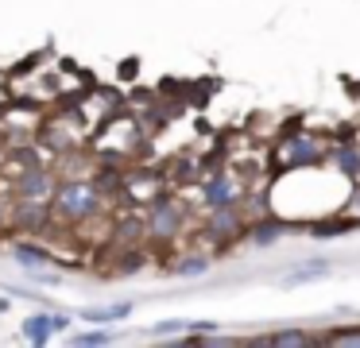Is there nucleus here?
Masks as SVG:
<instances>
[{"instance_id": "14", "label": "nucleus", "mask_w": 360, "mask_h": 348, "mask_svg": "<svg viewBox=\"0 0 360 348\" xmlns=\"http://www.w3.org/2000/svg\"><path fill=\"white\" fill-rule=\"evenodd\" d=\"M20 329H24V340H27V344H47V340L58 333V329H55V314H47V309H43V314H32L24 325H20Z\"/></svg>"}, {"instance_id": "21", "label": "nucleus", "mask_w": 360, "mask_h": 348, "mask_svg": "<svg viewBox=\"0 0 360 348\" xmlns=\"http://www.w3.org/2000/svg\"><path fill=\"white\" fill-rule=\"evenodd\" d=\"M27 278H32L35 286H58V283H63V275L51 271V267H32V271H27Z\"/></svg>"}, {"instance_id": "20", "label": "nucleus", "mask_w": 360, "mask_h": 348, "mask_svg": "<svg viewBox=\"0 0 360 348\" xmlns=\"http://www.w3.org/2000/svg\"><path fill=\"white\" fill-rule=\"evenodd\" d=\"M321 344H360V329H333V333H321Z\"/></svg>"}, {"instance_id": "16", "label": "nucleus", "mask_w": 360, "mask_h": 348, "mask_svg": "<svg viewBox=\"0 0 360 348\" xmlns=\"http://www.w3.org/2000/svg\"><path fill=\"white\" fill-rule=\"evenodd\" d=\"M132 314V302H117V306H86L82 309V317L94 325H112V321H124V317Z\"/></svg>"}, {"instance_id": "6", "label": "nucleus", "mask_w": 360, "mask_h": 348, "mask_svg": "<svg viewBox=\"0 0 360 348\" xmlns=\"http://www.w3.org/2000/svg\"><path fill=\"white\" fill-rule=\"evenodd\" d=\"M58 182H63V178H58L55 170L35 162V167H24L20 174L8 178V193L16 201H51L58 190Z\"/></svg>"}, {"instance_id": "10", "label": "nucleus", "mask_w": 360, "mask_h": 348, "mask_svg": "<svg viewBox=\"0 0 360 348\" xmlns=\"http://www.w3.org/2000/svg\"><path fill=\"white\" fill-rule=\"evenodd\" d=\"M287 228H290V221H283V217L267 213V217H256V221L248 224V240H252L256 247H267V244H275V240H279Z\"/></svg>"}, {"instance_id": "11", "label": "nucleus", "mask_w": 360, "mask_h": 348, "mask_svg": "<svg viewBox=\"0 0 360 348\" xmlns=\"http://www.w3.org/2000/svg\"><path fill=\"white\" fill-rule=\"evenodd\" d=\"M112 240H117L120 247L143 244V240H148V217H136L132 209H128V213L117 221V228H112Z\"/></svg>"}, {"instance_id": "17", "label": "nucleus", "mask_w": 360, "mask_h": 348, "mask_svg": "<svg viewBox=\"0 0 360 348\" xmlns=\"http://www.w3.org/2000/svg\"><path fill=\"white\" fill-rule=\"evenodd\" d=\"M321 275H329V263H326V259H310L306 267L290 271L287 283H290V286H298V283H310V278H321Z\"/></svg>"}, {"instance_id": "23", "label": "nucleus", "mask_w": 360, "mask_h": 348, "mask_svg": "<svg viewBox=\"0 0 360 348\" xmlns=\"http://www.w3.org/2000/svg\"><path fill=\"white\" fill-rule=\"evenodd\" d=\"M12 209H16L12 193H8V198H0V232H4V228H12Z\"/></svg>"}, {"instance_id": "1", "label": "nucleus", "mask_w": 360, "mask_h": 348, "mask_svg": "<svg viewBox=\"0 0 360 348\" xmlns=\"http://www.w3.org/2000/svg\"><path fill=\"white\" fill-rule=\"evenodd\" d=\"M51 205H55V224L78 228V224L101 217L105 193L94 186V178H63L58 190H55V198H51Z\"/></svg>"}, {"instance_id": "5", "label": "nucleus", "mask_w": 360, "mask_h": 348, "mask_svg": "<svg viewBox=\"0 0 360 348\" xmlns=\"http://www.w3.org/2000/svg\"><path fill=\"white\" fill-rule=\"evenodd\" d=\"M198 193H202V205L205 209H221V205H240L248 198V182H244L236 170L217 167L198 182Z\"/></svg>"}, {"instance_id": "15", "label": "nucleus", "mask_w": 360, "mask_h": 348, "mask_svg": "<svg viewBox=\"0 0 360 348\" xmlns=\"http://www.w3.org/2000/svg\"><path fill=\"white\" fill-rule=\"evenodd\" d=\"M248 344H279V348H306V344H321V337H310L302 329H279V333H267V337H256Z\"/></svg>"}, {"instance_id": "4", "label": "nucleus", "mask_w": 360, "mask_h": 348, "mask_svg": "<svg viewBox=\"0 0 360 348\" xmlns=\"http://www.w3.org/2000/svg\"><path fill=\"white\" fill-rule=\"evenodd\" d=\"M82 136H86V128H82L78 108H51L39 120V131H35V139H39L43 147H51V151H58V155L74 151V147L82 143Z\"/></svg>"}, {"instance_id": "7", "label": "nucleus", "mask_w": 360, "mask_h": 348, "mask_svg": "<svg viewBox=\"0 0 360 348\" xmlns=\"http://www.w3.org/2000/svg\"><path fill=\"white\" fill-rule=\"evenodd\" d=\"M248 224L252 221H248V213H244V201L240 205H221V209H210V217H205V224H202V236L233 244L236 236L248 232Z\"/></svg>"}, {"instance_id": "22", "label": "nucleus", "mask_w": 360, "mask_h": 348, "mask_svg": "<svg viewBox=\"0 0 360 348\" xmlns=\"http://www.w3.org/2000/svg\"><path fill=\"white\" fill-rule=\"evenodd\" d=\"M179 333H190V321H159L151 337H179Z\"/></svg>"}, {"instance_id": "13", "label": "nucleus", "mask_w": 360, "mask_h": 348, "mask_svg": "<svg viewBox=\"0 0 360 348\" xmlns=\"http://www.w3.org/2000/svg\"><path fill=\"white\" fill-rule=\"evenodd\" d=\"M163 271H167L171 278H198V275H205V271H210V255L186 252V255H179V259L163 263Z\"/></svg>"}, {"instance_id": "8", "label": "nucleus", "mask_w": 360, "mask_h": 348, "mask_svg": "<svg viewBox=\"0 0 360 348\" xmlns=\"http://www.w3.org/2000/svg\"><path fill=\"white\" fill-rule=\"evenodd\" d=\"M51 221H55L51 201H16V209H12V228L16 232L43 236V232H51Z\"/></svg>"}, {"instance_id": "9", "label": "nucleus", "mask_w": 360, "mask_h": 348, "mask_svg": "<svg viewBox=\"0 0 360 348\" xmlns=\"http://www.w3.org/2000/svg\"><path fill=\"white\" fill-rule=\"evenodd\" d=\"M329 162H333L349 182H360V147L352 143V139H337V143L329 147Z\"/></svg>"}, {"instance_id": "19", "label": "nucleus", "mask_w": 360, "mask_h": 348, "mask_svg": "<svg viewBox=\"0 0 360 348\" xmlns=\"http://www.w3.org/2000/svg\"><path fill=\"white\" fill-rule=\"evenodd\" d=\"M143 267V252H136V247H124V255H120V267H112V275H132V271Z\"/></svg>"}, {"instance_id": "2", "label": "nucleus", "mask_w": 360, "mask_h": 348, "mask_svg": "<svg viewBox=\"0 0 360 348\" xmlns=\"http://www.w3.org/2000/svg\"><path fill=\"white\" fill-rule=\"evenodd\" d=\"M326 159H329L326 136H314V131H283V136L275 139V151H271V174L321 167Z\"/></svg>"}, {"instance_id": "12", "label": "nucleus", "mask_w": 360, "mask_h": 348, "mask_svg": "<svg viewBox=\"0 0 360 348\" xmlns=\"http://www.w3.org/2000/svg\"><path fill=\"white\" fill-rule=\"evenodd\" d=\"M8 252H12V259H16L24 271H32V267H51V263H58L43 244H27V240H12Z\"/></svg>"}, {"instance_id": "18", "label": "nucleus", "mask_w": 360, "mask_h": 348, "mask_svg": "<svg viewBox=\"0 0 360 348\" xmlns=\"http://www.w3.org/2000/svg\"><path fill=\"white\" fill-rule=\"evenodd\" d=\"M74 344L78 348H97V344H112L109 329H94V333H74Z\"/></svg>"}, {"instance_id": "24", "label": "nucleus", "mask_w": 360, "mask_h": 348, "mask_svg": "<svg viewBox=\"0 0 360 348\" xmlns=\"http://www.w3.org/2000/svg\"><path fill=\"white\" fill-rule=\"evenodd\" d=\"M55 329H58V333L70 329V314H55Z\"/></svg>"}, {"instance_id": "3", "label": "nucleus", "mask_w": 360, "mask_h": 348, "mask_svg": "<svg viewBox=\"0 0 360 348\" xmlns=\"http://www.w3.org/2000/svg\"><path fill=\"white\" fill-rule=\"evenodd\" d=\"M148 240H155V244H167V240H179L182 228H186L190 221V209L182 198H174V193H159V198L148 201Z\"/></svg>"}]
</instances>
